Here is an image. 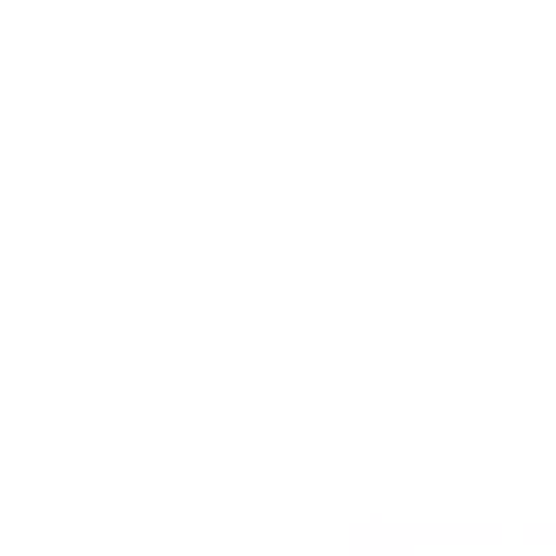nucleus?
I'll use <instances>...</instances> for the list:
<instances>
[]
</instances>
